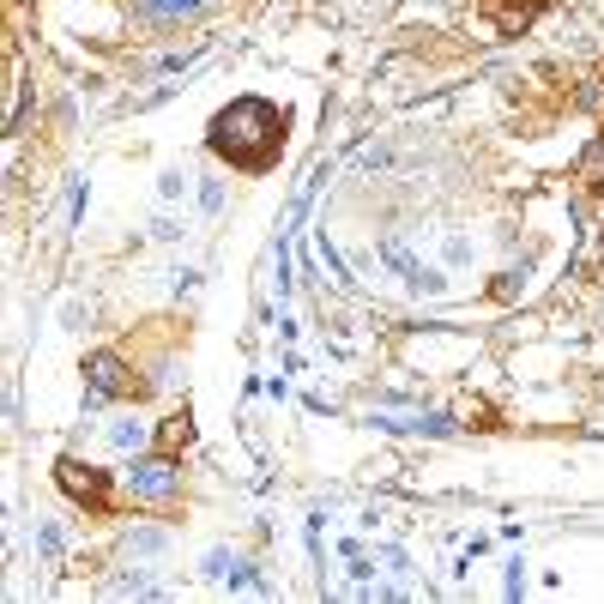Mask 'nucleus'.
<instances>
[{
	"instance_id": "7",
	"label": "nucleus",
	"mask_w": 604,
	"mask_h": 604,
	"mask_svg": "<svg viewBox=\"0 0 604 604\" xmlns=\"http://www.w3.org/2000/svg\"><path fill=\"white\" fill-rule=\"evenodd\" d=\"M31 544H37V562H49V568L61 562V526L55 520H37V538Z\"/></svg>"
},
{
	"instance_id": "11",
	"label": "nucleus",
	"mask_w": 604,
	"mask_h": 604,
	"mask_svg": "<svg viewBox=\"0 0 604 604\" xmlns=\"http://www.w3.org/2000/svg\"><path fill=\"white\" fill-rule=\"evenodd\" d=\"M188 182H194L188 170H164V182H158V194H164V200H182V194H188Z\"/></svg>"
},
{
	"instance_id": "6",
	"label": "nucleus",
	"mask_w": 604,
	"mask_h": 604,
	"mask_svg": "<svg viewBox=\"0 0 604 604\" xmlns=\"http://www.w3.org/2000/svg\"><path fill=\"white\" fill-rule=\"evenodd\" d=\"M206 0H133V13L145 25H176V19H194Z\"/></svg>"
},
{
	"instance_id": "2",
	"label": "nucleus",
	"mask_w": 604,
	"mask_h": 604,
	"mask_svg": "<svg viewBox=\"0 0 604 604\" xmlns=\"http://www.w3.org/2000/svg\"><path fill=\"white\" fill-rule=\"evenodd\" d=\"M127 490H133V502L164 508V502L182 496V472H176L170 453H151V460H133V466H127Z\"/></svg>"
},
{
	"instance_id": "12",
	"label": "nucleus",
	"mask_w": 604,
	"mask_h": 604,
	"mask_svg": "<svg viewBox=\"0 0 604 604\" xmlns=\"http://www.w3.org/2000/svg\"><path fill=\"white\" fill-rule=\"evenodd\" d=\"M200 206H206V212H218V206H224V188H218V182H206V188H200Z\"/></svg>"
},
{
	"instance_id": "1",
	"label": "nucleus",
	"mask_w": 604,
	"mask_h": 604,
	"mask_svg": "<svg viewBox=\"0 0 604 604\" xmlns=\"http://www.w3.org/2000/svg\"><path fill=\"white\" fill-rule=\"evenodd\" d=\"M206 145L230 170H272L284 151V109H272L266 97H236L230 109L212 115Z\"/></svg>"
},
{
	"instance_id": "5",
	"label": "nucleus",
	"mask_w": 604,
	"mask_h": 604,
	"mask_svg": "<svg viewBox=\"0 0 604 604\" xmlns=\"http://www.w3.org/2000/svg\"><path fill=\"white\" fill-rule=\"evenodd\" d=\"M381 254H387V266H393V272H399V278H405V284H411L417 296H435V290H441V272L417 266V260L405 254V242H393V236H387V242H381Z\"/></svg>"
},
{
	"instance_id": "9",
	"label": "nucleus",
	"mask_w": 604,
	"mask_h": 604,
	"mask_svg": "<svg viewBox=\"0 0 604 604\" xmlns=\"http://www.w3.org/2000/svg\"><path fill=\"white\" fill-rule=\"evenodd\" d=\"M188 435H194V423H188V411H182V417H170V423H164V453H176V447H188Z\"/></svg>"
},
{
	"instance_id": "3",
	"label": "nucleus",
	"mask_w": 604,
	"mask_h": 604,
	"mask_svg": "<svg viewBox=\"0 0 604 604\" xmlns=\"http://www.w3.org/2000/svg\"><path fill=\"white\" fill-rule=\"evenodd\" d=\"M139 393V381H133V369L115 357V351H97L91 363H85V399L91 405H103V399H133Z\"/></svg>"
},
{
	"instance_id": "8",
	"label": "nucleus",
	"mask_w": 604,
	"mask_h": 604,
	"mask_svg": "<svg viewBox=\"0 0 604 604\" xmlns=\"http://www.w3.org/2000/svg\"><path fill=\"white\" fill-rule=\"evenodd\" d=\"M109 447H121V453L145 447V423H109Z\"/></svg>"
},
{
	"instance_id": "10",
	"label": "nucleus",
	"mask_w": 604,
	"mask_h": 604,
	"mask_svg": "<svg viewBox=\"0 0 604 604\" xmlns=\"http://www.w3.org/2000/svg\"><path fill=\"white\" fill-rule=\"evenodd\" d=\"M164 544H170L164 532H133V538H127V550H133V556H158Z\"/></svg>"
},
{
	"instance_id": "4",
	"label": "nucleus",
	"mask_w": 604,
	"mask_h": 604,
	"mask_svg": "<svg viewBox=\"0 0 604 604\" xmlns=\"http://www.w3.org/2000/svg\"><path fill=\"white\" fill-rule=\"evenodd\" d=\"M55 478H61V490H67L73 502H85L91 514L109 508V472H97L91 460H79V453H67V460L55 466Z\"/></svg>"
}]
</instances>
